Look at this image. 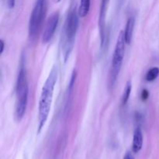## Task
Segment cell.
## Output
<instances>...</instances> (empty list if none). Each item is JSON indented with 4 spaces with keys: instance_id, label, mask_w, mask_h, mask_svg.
Segmentation results:
<instances>
[{
    "instance_id": "obj_13",
    "label": "cell",
    "mask_w": 159,
    "mask_h": 159,
    "mask_svg": "<svg viewBox=\"0 0 159 159\" xmlns=\"http://www.w3.org/2000/svg\"><path fill=\"white\" fill-rule=\"evenodd\" d=\"M149 96V92L147 89H144L141 93V99L143 100H146Z\"/></svg>"
},
{
    "instance_id": "obj_16",
    "label": "cell",
    "mask_w": 159,
    "mask_h": 159,
    "mask_svg": "<svg viewBox=\"0 0 159 159\" xmlns=\"http://www.w3.org/2000/svg\"><path fill=\"white\" fill-rule=\"evenodd\" d=\"M0 44H1V48H0V54H2L3 51H4L5 48V43L2 40H0Z\"/></svg>"
},
{
    "instance_id": "obj_1",
    "label": "cell",
    "mask_w": 159,
    "mask_h": 159,
    "mask_svg": "<svg viewBox=\"0 0 159 159\" xmlns=\"http://www.w3.org/2000/svg\"><path fill=\"white\" fill-rule=\"evenodd\" d=\"M57 79V68L54 65L48 75L40 94L38 107V133L41 131L48 119Z\"/></svg>"
},
{
    "instance_id": "obj_2",
    "label": "cell",
    "mask_w": 159,
    "mask_h": 159,
    "mask_svg": "<svg viewBox=\"0 0 159 159\" xmlns=\"http://www.w3.org/2000/svg\"><path fill=\"white\" fill-rule=\"evenodd\" d=\"M79 12L75 6H71L65 22L63 33V52L64 58L66 61L72 51L79 26Z\"/></svg>"
},
{
    "instance_id": "obj_5",
    "label": "cell",
    "mask_w": 159,
    "mask_h": 159,
    "mask_svg": "<svg viewBox=\"0 0 159 159\" xmlns=\"http://www.w3.org/2000/svg\"><path fill=\"white\" fill-rule=\"evenodd\" d=\"M48 10V0H36L29 21V37L32 40L38 36Z\"/></svg>"
},
{
    "instance_id": "obj_18",
    "label": "cell",
    "mask_w": 159,
    "mask_h": 159,
    "mask_svg": "<svg viewBox=\"0 0 159 159\" xmlns=\"http://www.w3.org/2000/svg\"><path fill=\"white\" fill-rule=\"evenodd\" d=\"M60 1H61V0H57V2H60Z\"/></svg>"
},
{
    "instance_id": "obj_3",
    "label": "cell",
    "mask_w": 159,
    "mask_h": 159,
    "mask_svg": "<svg viewBox=\"0 0 159 159\" xmlns=\"http://www.w3.org/2000/svg\"><path fill=\"white\" fill-rule=\"evenodd\" d=\"M28 95H29V85H28L26 71L22 67L19 71L18 77L16 85V108L15 117L18 122L23 119L28 102Z\"/></svg>"
},
{
    "instance_id": "obj_17",
    "label": "cell",
    "mask_w": 159,
    "mask_h": 159,
    "mask_svg": "<svg viewBox=\"0 0 159 159\" xmlns=\"http://www.w3.org/2000/svg\"><path fill=\"white\" fill-rule=\"evenodd\" d=\"M124 1H125V0H118V4H119V6H122V5L124 4Z\"/></svg>"
},
{
    "instance_id": "obj_10",
    "label": "cell",
    "mask_w": 159,
    "mask_h": 159,
    "mask_svg": "<svg viewBox=\"0 0 159 159\" xmlns=\"http://www.w3.org/2000/svg\"><path fill=\"white\" fill-rule=\"evenodd\" d=\"M90 9V0H80V4H79L78 12L79 16L81 18L86 16L88 15Z\"/></svg>"
},
{
    "instance_id": "obj_9",
    "label": "cell",
    "mask_w": 159,
    "mask_h": 159,
    "mask_svg": "<svg viewBox=\"0 0 159 159\" xmlns=\"http://www.w3.org/2000/svg\"><path fill=\"white\" fill-rule=\"evenodd\" d=\"M135 25V18L134 16L129 17L127 21L125 30H124V37H125L126 43L127 44H130L132 40L134 34V29Z\"/></svg>"
},
{
    "instance_id": "obj_14",
    "label": "cell",
    "mask_w": 159,
    "mask_h": 159,
    "mask_svg": "<svg viewBox=\"0 0 159 159\" xmlns=\"http://www.w3.org/2000/svg\"><path fill=\"white\" fill-rule=\"evenodd\" d=\"M123 159H135L134 155H132V153L130 152H127V153L125 154V155L124 156V158Z\"/></svg>"
},
{
    "instance_id": "obj_8",
    "label": "cell",
    "mask_w": 159,
    "mask_h": 159,
    "mask_svg": "<svg viewBox=\"0 0 159 159\" xmlns=\"http://www.w3.org/2000/svg\"><path fill=\"white\" fill-rule=\"evenodd\" d=\"M143 146V134L140 127L136 128L134 130L133 137V144H132V150L134 153H138L141 151Z\"/></svg>"
},
{
    "instance_id": "obj_6",
    "label": "cell",
    "mask_w": 159,
    "mask_h": 159,
    "mask_svg": "<svg viewBox=\"0 0 159 159\" xmlns=\"http://www.w3.org/2000/svg\"><path fill=\"white\" fill-rule=\"evenodd\" d=\"M59 17H60L59 16V12H54L48 18L46 25L44 26V29H43V34H42L43 43H48L52 39L57 27V25H58Z\"/></svg>"
},
{
    "instance_id": "obj_12",
    "label": "cell",
    "mask_w": 159,
    "mask_h": 159,
    "mask_svg": "<svg viewBox=\"0 0 159 159\" xmlns=\"http://www.w3.org/2000/svg\"><path fill=\"white\" fill-rule=\"evenodd\" d=\"M159 75V68L158 67H154L151 68L146 74V80L148 82H153Z\"/></svg>"
},
{
    "instance_id": "obj_4",
    "label": "cell",
    "mask_w": 159,
    "mask_h": 159,
    "mask_svg": "<svg viewBox=\"0 0 159 159\" xmlns=\"http://www.w3.org/2000/svg\"><path fill=\"white\" fill-rule=\"evenodd\" d=\"M125 37H124V31H121L116 40L115 45L114 51H113V58H112L111 67L110 70V86L113 87L116 83L117 78L119 76L121 67H122L123 60H124V54H125Z\"/></svg>"
},
{
    "instance_id": "obj_15",
    "label": "cell",
    "mask_w": 159,
    "mask_h": 159,
    "mask_svg": "<svg viewBox=\"0 0 159 159\" xmlns=\"http://www.w3.org/2000/svg\"><path fill=\"white\" fill-rule=\"evenodd\" d=\"M15 3H16V0H7V4L9 8L12 9L15 6Z\"/></svg>"
},
{
    "instance_id": "obj_11",
    "label": "cell",
    "mask_w": 159,
    "mask_h": 159,
    "mask_svg": "<svg viewBox=\"0 0 159 159\" xmlns=\"http://www.w3.org/2000/svg\"><path fill=\"white\" fill-rule=\"evenodd\" d=\"M132 90V85L131 82H127V85H126L125 89L124 90V93H123L122 96V99H121V102H122V105H126L127 102H128L129 98H130V93H131Z\"/></svg>"
},
{
    "instance_id": "obj_7",
    "label": "cell",
    "mask_w": 159,
    "mask_h": 159,
    "mask_svg": "<svg viewBox=\"0 0 159 159\" xmlns=\"http://www.w3.org/2000/svg\"><path fill=\"white\" fill-rule=\"evenodd\" d=\"M110 0H102L100 6V12H99V26L100 29L101 36V47L104 46L106 40V16H107V9H108Z\"/></svg>"
}]
</instances>
